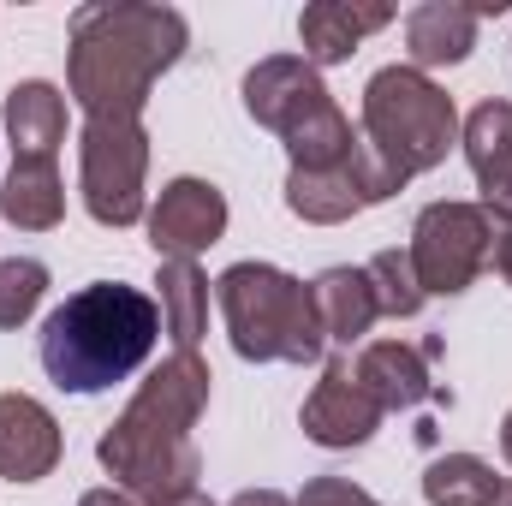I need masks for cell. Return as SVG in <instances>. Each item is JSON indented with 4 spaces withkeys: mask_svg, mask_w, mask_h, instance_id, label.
I'll return each mask as SVG.
<instances>
[{
    "mask_svg": "<svg viewBox=\"0 0 512 506\" xmlns=\"http://www.w3.org/2000/svg\"><path fill=\"white\" fill-rule=\"evenodd\" d=\"M209 381L215 376H209V364L197 352L161 358V370L131 393V405L108 423V435L96 441V459L149 506L197 495L203 453H197L191 429H197V417L209 405Z\"/></svg>",
    "mask_w": 512,
    "mask_h": 506,
    "instance_id": "1",
    "label": "cell"
},
{
    "mask_svg": "<svg viewBox=\"0 0 512 506\" xmlns=\"http://www.w3.org/2000/svg\"><path fill=\"white\" fill-rule=\"evenodd\" d=\"M191 30L173 6L149 0H96L72 12L66 84L90 120H137L155 78L179 66Z\"/></svg>",
    "mask_w": 512,
    "mask_h": 506,
    "instance_id": "2",
    "label": "cell"
},
{
    "mask_svg": "<svg viewBox=\"0 0 512 506\" xmlns=\"http://www.w3.org/2000/svg\"><path fill=\"white\" fill-rule=\"evenodd\" d=\"M155 340H161V304L143 298L137 286L96 280L42 322V370L66 393H102L137 376Z\"/></svg>",
    "mask_w": 512,
    "mask_h": 506,
    "instance_id": "3",
    "label": "cell"
},
{
    "mask_svg": "<svg viewBox=\"0 0 512 506\" xmlns=\"http://www.w3.org/2000/svg\"><path fill=\"white\" fill-rule=\"evenodd\" d=\"M215 298H221L233 352L251 364H316L328 346L316 292L274 262H233L215 280Z\"/></svg>",
    "mask_w": 512,
    "mask_h": 506,
    "instance_id": "4",
    "label": "cell"
},
{
    "mask_svg": "<svg viewBox=\"0 0 512 506\" xmlns=\"http://www.w3.org/2000/svg\"><path fill=\"white\" fill-rule=\"evenodd\" d=\"M245 114L286 143V155H292L298 173L340 167L358 149V131L334 108L322 72L310 60H298V54H274V60L251 66V78H245Z\"/></svg>",
    "mask_w": 512,
    "mask_h": 506,
    "instance_id": "5",
    "label": "cell"
},
{
    "mask_svg": "<svg viewBox=\"0 0 512 506\" xmlns=\"http://www.w3.org/2000/svg\"><path fill=\"white\" fill-rule=\"evenodd\" d=\"M364 143L393 173H429L459 143V108L453 96L417 72V66H382L364 84Z\"/></svg>",
    "mask_w": 512,
    "mask_h": 506,
    "instance_id": "6",
    "label": "cell"
},
{
    "mask_svg": "<svg viewBox=\"0 0 512 506\" xmlns=\"http://www.w3.org/2000/svg\"><path fill=\"white\" fill-rule=\"evenodd\" d=\"M507 233L512 227H501L483 203H429V209L417 215L411 251H405L417 286H423V298H429V292H441V298L465 292L483 268L501 262Z\"/></svg>",
    "mask_w": 512,
    "mask_h": 506,
    "instance_id": "7",
    "label": "cell"
},
{
    "mask_svg": "<svg viewBox=\"0 0 512 506\" xmlns=\"http://www.w3.org/2000/svg\"><path fill=\"white\" fill-rule=\"evenodd\" d=\"M143 173H149V131L143 120H84L78 137V191L102 227L143 221Z\"/></svg>",
    "mask_w": 512,
    "mask_h": 506,
    "instance_id": "8",
    "label": "cell"
},
{
    "mask_svg": "<svg viewBox=\"0 0 512 506\" xmlns=\"http://www.w3.org/2000/svg\"><path fill=\"white\" fill-rule=\"evenodd\" d=\"M393 191H405V173H393L382 155L358 137V149L340 161V167H322V173H286V209L298 221H316V227H334V221H352L364 209L387 203Z\"/></svg>",
    "mask_w": 512,
    "mask_h": 506,
    "instance_id": "9",
    "label": "cell"
},
{
    "mask_svg": "<svg viewBox=\"0 0 512 506\" xmlns=\"http://www.w3.org/2000/svg\"><path fill=\"white\" fill-rule=\"evenodd\" d=\"M227 233V197L209 179H173L149 209V245L161 262H191Z\"/></svg>",
    "mask_w": 512,
    "mask_h": 506,
    "instance_id": "10",
    "label": "cell"
},
{
    "mask_svg": "<svg viewBox=\"0 0 512 506\" xmlns=\"http://www.w3.org/2000/svg\"><path fill=\"white\" fill-rule=\"evenodd\" d=\"M298 423H304V435H310L316 447H364V441L376 435V423H382V405L364 393L352 358H334V364L322 370V381L310 387Z\"/></svg>",
    "mask_w": 512,
    "mask_h": 506,
    "instance_id": "11",
    "label": "cell"
},
{
    "mask_svg": "<svg viewBox=\"0 0 512 506\" xmlns=\"http://www.w3.org/2000/svg\"><path fill=\"white\" fill-rule=\"evenodd\" d=\"M60 465V423L30 393H0V477L42 483Z\"/></svg>",
    "mask_w": 512,
    "mask_h": 506,
    "instance_id": "12",
    "label": "cell"
},
{
    "mask_svg": "<svg viewBox=\"0 0 512 506\" xmlns=\"http://www.w3.org/2000/svg\"><path fill=\"white\" fill-rule=\"evenodd\" d=\"M465 161L477 173V191H483V209L512 227V102H483L471 108L465 120Z\"/></svg>",
    "mask_w": 512,
    "mask_h": 506,
    "instance_id": "13",
    "label": "cell"
},
{
    "mask_svg": "<svg viewBox=\"0 0 512 506\" xmlns=\"http://www.w3.org/2000/svg\"><path fill=\"white\" fill-rule=\"evenodd\" d=\"M387 24H393V6H376V0H316L298 12V42L310 66H340L358 54L364 36H376Z\"/></svg>",
    "mask_w": 512,
    "mask_h": 506,
    "instance_id": "14",
    "label": "cell"
},
{
    "mask_svg": "<svg viewBox=\"0 0 512 506\" xmlns=\"http://www.w3.org/2000/svg\"><path fill=\"white\" fill-rule=\"evenodd\" d=\"M364 393L382 411H411L423 399H441V387L429 381V346H405V340H376L364 346V358L352 364Z\"/></svg>",
    "mask_w": 512,
    "mask_h": 506,
    "instance_id": "15",
    "label": "cell"
},
{
    "mask_svg": "<svg viewBox=\"0 0 512 506\" xmlns=\"http://www.w3.org/2000/svg\"><path fill=\"white\" fill-rule=\"evenodd\" d=\"M477 48V12L465 0H423L405 18V54L417 72L429 66H459Z\"/></svg>",
    "mask_w": 512,
    "mask_h": 506,
    "instance_id": "16",
    "label": "cell"
},
{
    "mask_svg": "<svg viewBox=\"0 0 512 506\" xmlns=\"http://www.w3.org/2000/svg\"><path fill=\"white\" fill-rule=\"evenodd\" d=\"M6 137H12L18 161H54V149L66 137V96L54 84H42V78L12 84V96H6Z\"/></svg>",
    "mask_w": 512,
    "mask_h": 506,
    "instance_id": "17",
    "label": "cell"
},
{
    "mask_svg": "<svg viewBox=\"0 0 512 506\" xmlns=\"http://www.w3.org/2000/svg\"><path fill=\"white\" fill-rule=\"evenodd\" d=\"M0 215L24 233H48L66 215V185L54 161H12L6 185H0Z\"/></svg>",
    "mask_w": 512,
    "mask_h": 506,
    "instance_id": "18",
    "label": "cell"
},
{
    "mask_svg": "<svg viewBox=\"0 0 512 506\" xmlns=\"http://www.w3.org/2000/svg\"><path fill=\"white\" fill-rule=\"evenodd\" d=\"M310 292H316L322 334H328V340H340V346L364 340V334H370V322L382 316L364 268H328V274H316V280H310Z\"/></svg>",
    "mask_w": 512,
    "mask_h": 506,
    "instance_id": "19",
    "label": "cell"
},
{
    "mask_svg": "<svg viewBox=\"0 0 512 506\" xmlns=\"http://www.w3.org/2000/svg\"><path fill=\"white\" fill-rule=\"evenodd\" d=\"M161 286V328L173 334V352H197L203 328H209V280L197 262H161L155 274Z\"/></svg>",
    "mask_w": 512,
    "mask_h": 506,
    "instance_id": "20",
    "label": "cell"
},
{
    "mask_svg": "<svg viewBox=\"0 0 512 506\" xmlns=\"http://www.w3.org/2000/svg\"><path fill=\"white\" fill-rule=\"evenodd\" d=\"M495 471L477 459V453H447V459H435L429 465V477H423V501L429 506H489L495 501Z\"/></svg>",
    "mask_w": 512,
    "mask_h": 506,
    "instance_id": "21",
    "label": "cell"
},
{
    "mask_svg": "<svg viewBox=\"0 0 512 506\" xmlns=\"http://www.w3.org/2000/svg\"><path fill=\"white\" fill-rule=\"evenodd\" d=\"M364 274H370V292H376V310L382 316H417L423 310V286H417L405 251H376L364 262Z\"/></svg>",
    "mask_w": 512,
    "mask_h": 506,
    "instance_id": "22",
    "label": "cell"
},
{
    "mask_svg": "<svg viewBox=\"0 0 512 506\" xmlns=\"http://www.w3.org/2000/svg\"><path fill=\"white\" fill-rule=\"evenodd\" d=\"M48 292V268L36 256H6L0 262V328H24Z\"/></svg>",
    "mask_w": 512,
    "mask_h": 506,
    "instance_id": "23",
    "label": "cell"
},
{
    "mask_svg": "<svg viewBox=\"0 0 512 506\" xmlns=\"http://www.w3.org/2000/svg\"><path fill=\"white\" fill-rule=\"evenodd\" d=\"M298 506H382V501L364 495L352 477H310L304 495H298Z\"/></svg>",
    "mask_w": 512,
    "mask_h": 506,
    "instance_id": "24",
    "label": "cell"
},
{
    "mask_svg": "<svg viewBox=\"0 0 512 506\" xmlns=\"http://www.w3.org/2000/svg\"><path fill=\"white\" fill-rule=\"evenodd\" d=\"M227 506H298V501H286V495H274V489H245V495H233Z\"/></svg>",
    "mask_w": 512,
    "mask_h": 506,
    "instance_id": "25",
    "label": "cell"
},
{
    "mask_svg": "<svg viewBox=\"0 0 512 506\" xmlns=\"http://www.w3.org/2000/svg\"><path fill=\"white\" fill-rule=\"evenodd\" d=\"M78 506H137V501H131V495H114V489H90Z\"/></svg>",
    "mask_w": 512,
    "mask_h": 506,
    "instance_id": "26",
    "label": "cell"
},
{
    "mask_svg": "<svg viewBox=\"0 0 512 506\" xmlns=\"http://www.w3.org/2000/svg\"><path fill=\"white\" fill-rule=\"evenodd\" d=\"M501 453H507V465H512V411H507V423H501Z\"/></svg>",
    "mask_w": 512,
    "mask_h": 506,
    "instance_id": "27",
    "label": "cell"
},
{
    "mask_svg": "<svg viewBox=\"0 0 512 506\" xmlns=\"http://www.w3.org/2000/svg\"><path fill=\"white\" fill-rule=\"evenodd\" d=\"M495 268H501V274L512 280V233H507V245H501V262H495Z\"/></svg>",
    "mask_w": 512,
    "mask_h": 506,
    "instance_id": "28",
    "label": "cell"
},
{
    "mask_svg": "<svg viewBox=\"0 0 512 506\" xmlns=\"http://www.w3.org/2000/svg\"><path fill=\"white\" fill-rule=\"evenodd\" d=\"M489 506H512V483H501V489H495V501Z\"/></svg>",
    "mask_w": 512,
    "mask_h": 506,
    "instance_id": "29",
    "label": "cell"
},
{
    "mask_svg": "<svg viewBox=\"0 0 512 506\" xmlns=\"http://www.w3.org/2000/svg\"><path fill=\"white\" fill-rule=\"evenodd\" d=\"M167 506H215V501H203V495H179V501H167Z\"/></svg>",
    "mask_w": 512,
    "mask_h": 506,
    "instance_id": "30",
    "label": "cell"
}]
</instances>
